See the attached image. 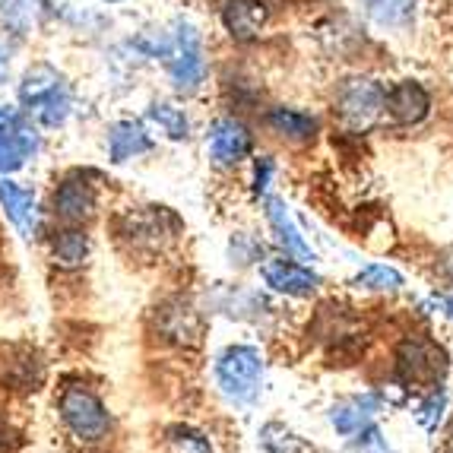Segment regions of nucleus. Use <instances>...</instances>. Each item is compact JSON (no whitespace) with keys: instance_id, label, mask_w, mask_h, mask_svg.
<instances>
[{"instance_id":"nucleus-1","label":"nucleus","mask_w":453,"mask_h":453,"mask_svg":"<svg viewBox=\"0 0 453 453\" xmlns=\"http://www.w3.org/2000/svg\"><path fill=\"white\" fill-rule=\"evenodd\" d=\"M61 418L73 431V438H80L83 444H98L111 431L108 409L102 406L96 393L83 390V387H73L61 396Z\"/></svg>"},{"instance_id":"nucleus-2","label":"nucleus","mask_w":453,"mask_h":453,"mask_svg":"<svg viewBox=\"0 0 453 453\" xmlns=\"http://www.w3.org/2000/svg\"><path fill=\"white\" fill-rule=\"evenodd\" d=\"M216 378H219L222 390L238 403H250L260 390V378H264V362H260L257 349L250 346H232L226 349V356L216 365Z\"/></svg>"},{"instance_id":"nucleus-3","label":"nucleus","mask_w":453,"mask_h":453,"mask_svg":"<svg viewBox=\"0 0 453 453\" xmlns=\"http://www.w3.org/2000/svg\"><path fill=\"white\" fill-rule=\"evenodd\" d=\"M396 371H400V380L409 387H431L444 378L447 371V356L444 349H438L434 342L418 340V336H409L396 349Z\"/></svg>"},{"instance_id":"nucleus-4","label":"nucleus","mask_w":453,"mask_h":453,"mask_svg":"<svg viewBox=\"0 0 453 453\" xmlns=\"http://www.w3.org/2000/svg\"><path fill=\"white\" fill-rule=\"evenodd\" d=\"M384 89L374 80H346L336 105H340V114L352 127H368L384 108Z\"/></svg>"},{"instance_id":"nucleus-5","label":"nucleus","mask_w":453,"mask_h":453,"mask_svg":"<svg viewBox=\"0 0 453 453\" xmlns=\"http://www.w3.org/2000/svg\"><path fill=\"white\" fill-rule=\"evenodd\" d=\"M51 210L67 226H80V222L92 219V212H96V188L83 181V174H73V178L58 184Z\"/></svg>"},{"instance_id":"nucleus-6","label":"nucleus","mask_w":453,"mask_h":453,"mask_svg":"<svg viewBox=\"0 0 453 453\" xmlns=\"http://www.w3.org/2000/svg\"><path fill=\"white\" fill-rule=\"evenodd\" d=\"M159 330L165 340L181 342V346H196L203 336V320L188 302H168L159 308Z\"/></svg>"},{"instance_id":"nucleus-7","label":"nucleus","mask_w":453,"mask_h":453,"mask_svg":"<svg viewBox=\"0 0 453 453\" xmlns=\"http://www.w3.org/2000/svg\"><path fill=\"white\" fill-rule=\"evenodd\" d=\"M250 152V134L244 124L232 121V118H226V121H216L210 130V156L219 165H232V162L244 159Z\"/></svg>"},{"instance_id":"nucleus-8","label":"nucleus","mask_w":453,"mask_h":453,"mask_svg":"<svg viewBox=\"0 0 453 453\" xmlns=\"http://www.w3.org/2000/svg\"><path fill=\"white\" fill-rule=\"evenodd\" d=\"M384 102H387V108H390L393 121L406 124V127L409 124L425 121V114H428V108H431V98H428V92H425V86L412 83V80L393 86Z\"/></svg>"},{"instance_id":"nucleus-9","label":"nucleus","mask_w":453,"mask_h":453,"mask_svg":"<svg viewBox=\"0 0 453 453\" xmlns=\"http://www.w3.org/2000/svg\"><path fill=\"white\" fill-rule=\"evenodd\" d=\"M266 4L264 0H228L222 10V23L238 42H250L266 23Z\"/></svg>"},{"instance_id":"nucleus-10","label":"nucleus","mask_w":453,"mask_h":453,"mask_svg":"<svg viewBox=\"0 0 453 453\" xmlns=\"http://www.w3.org/2000/svg\"><path fill=\"white\" fill-rule=\"evenodd\" d=\"M264 280L270 282L276 292L286 295H308L318 288V276L302 264H292V260H270L264 266Z\"/></svg>"},{"instance_id":"nucleus-11","label":"nucleus","mask_w":453,"mask_h":453,"mask_svg":"<svg viewBox=\"0 0 453 453\" xmlns=\"http://www.w3.org/2000/svg\"><path fill=\"white\" fill-rule=\"evenodd\" d=\"M0 203H4V212L7 219L13 222L23 234L35 232V196L26 188L13 181H0Z\"/></svg>"},{"instance_id":"nucleus-12","label":"nucleus","mask_w":453,"mask_h":453,"mask_svg":"<svg viewBox=\"0 0 453 453\" xmlns=\"http://www.w3.org/2000/svg\"><path fill=\"white\" fill-rule=\"evenodd\" d=\"M380 400L378 396H358V400H346L340 403V406L333 409V425H336V431L340 434H356V431L368 428L371 416L378 412Z\"/></svg>"},{"instance_id":"nucleus-13","label":"nucleus","mask_w":453,"mask_h":453,"mask_svg":"<svg viewBox=\"0 0 453 453\" xmlns=\"http://www.w3.org/2000/svg\"><path fill=\"white\" fill-rule=\"evenodd\" d=\"M266 219H270L276 238L286 244V250L298 254L302 260H314V254H311V248L304 244L302 234H298V228H295L292 216H288V210H286V203H282V200H270V203H266Z\"/></svg>"},{"instance_id":"nucleus-14","label":"nucleus","mask_w":453,"mask_h":453,"mask_svg":"<svg viewBox=\"0 0 453 453\" xmlns=\"http://www.w3.org/2000/svg\"><path fill=\"white\" fill-rule=\"evenodd\" d=\"M86 254H89V238L80 228H64V232H54L51 238V257L64 270H73V266H83Z\"/></svg>"},{"instance_id":"nucleus-15","label":"nucleus","mask_w":453,"mask_h":453,"mask_svg":"<svg viewBox=\"0 0 453 453\" xmlns=\"http://www.w3.org/2000/svg\"><path fill=\"white\" fill-rule=\"evenodd\" d=\"M172 76L178 80V86H188V89L203 80V58H200V48H196L194 29H184V35H181V54L174 58Z\"/></svg>"},{"instance_id":"nucleus-16","label":"nucleus","mask_w":453,"mask_h":453,"mask_svg":"<svg viewBox=\"0 0 453 453\" xmlns=\"http://www.w3.org/2000/svg\"><path fill=\"white\" fill-rule=\"evenodd\" d=\"M108 150H111L114 162H127L130 156H136V152L150 150V136H146V130L140 127V124L124 121L111 130V136H108Z\"/></svg>"},{"instance_id":"nucleus-17","label":"nucleus","mask_w":453,"mask_h":453,"mask_svg":"<svg viewBox=\"0 0 453 453\" xmlns=\"http://www.w3.org/2000/svg\"><path fill=\"white\" fill-rule=\"evenodd\" d=\"M270 124L273 130H280L288 140H311V136L318 134V121L302 111H292V108H273Z\"/></svg>"},{"instance_id":"nucleus-18","label":"nucleus","mask_w":453,"mask_h":453,"mask_svg":"<svg viewBox=\"0 0 453 453\" xmlns=\"http://www.w3.org/2000/svg\"><path fill=\"white\" fill-rule=\"evenodd\" d=\"M42 7H45V0H0V19L23 35L29 26H35Z\"/></svg>"},{"instance_id":"nucleus-19","label":"nucleus","mask_w":453,"mask_h":453,"mask_svg":"<svg viewBox=\"0 0 453 453\" xmlns=\"http://www.w3.org/2000/svg\"><path fill=\"white\" fill-rule=\"evenodd\" d=\"M260 441H264V447L270 453H308L311 450L302 438H295L292 431H286L282 425H266Z\"/></svg>"},{"instance_id":"nucleus-20","label":"nucleus","mask_w":453,"mask_h":453,"mask_svg":"<svg viewBox=\"0 0 453 453\" xmlns=\"http://www.w3.org/2000/svg\"><path fill=\"white\" fill-rule=\"evenodd\" d=\"M352 286L356 288H400L403 276L396 270H390V266H368V270H362L356 280H352Z\"/></svg>"},{"instance_id":"nucleus-21","label":"nucleus","mask_w":453,"mask_h":453,"mask_svg":"<svg viewBox=\"0 0 453 453\" xmlns=\"http://www.w3.org/2000/svg\"><path fill=\"white\" fill-rule=\"evenodd\" d=\"M168 444L174 453H212L210 441L194 428H172L168 431Z\"/></svg>"},{"instance_id":"nucleus-22","label":"nucleus","mask_w":453,"mask_h":453,"mask_svg":"<svg viewBox=\"0 0 453 453\" xmlns=\"http://www.w3.org/2000/svg\"><path fill=\"white\" fill-rule=\"evenodd\" d=\"M374 16L378 23L400 26L412 16V0H374Z\"/></svg>"},{"instance_id":"nucleus-23","label":"nucleus","mask_w":453,"mask_h":453,"mask_svg":"<svg viewBox=\"0 0 453 453\" xmlns=\"http://www.w3.org/2000/svg\"><path fill=\"white\" fill-rule=\"evenodd\" d=\"M152 121L159 124L162 130H165L168 136H174V140H181V136H188V121H184L181 111H174L172 105H156L152 108Z\"/></svg>"},{"instance_id":"nucleus-24","label":"nucleus","mask_w":453,"mask_h":453,"mask_svg":"<svg viewBox=\"0 0 453 453\" xmlns=\"http://www.w3.org/2000/svg\"><path fill=\"white\" fill-rule=\"evenodd\" d=\"M444 403H447L444 393H434V396H431V400L422 406V412H418V422H422L425 428H434V425H438V418H441V409H444Z\"/></svg>"},{"instance_id":"nucleus-25","label":"nucleus","mask_w":453,"mask_h":453,"mask_svg":"<svg viewBox=\"0 0 453 453\" xmlns=\"http://www.w3.org/2000/svg\"><path fill=\"white\" fill-rule=\"evenodd\" d=\"M270 174H273V162L260 159L257 162V194H264V190L270 188Z\"/></svg>"},{"instance_id":"nucleus-26","label":"nucleus","mask_w":453,"mask_h":453,"mask_svg":"<svg viewBox=\"0 0 453 453\" xmlns=\"http://www.w3.org/2000/svg\"><path fill=\"white\" fill-rule=\"evenodd\" d=\"M10 438H13V434H10V428H7V425H0V453L13 447V441H10Z\"/></svg>"},{"instance_id":"nucleus-27","label":"nucleus","mask_w":453,"mask_h":453,"mask_svg":"<svg viewBox=\"0 0 453 453\" xmlns=\"http://www.w3.org/2000/svg\"><path fill=\"white\" fill-rule=\"evenodd\" d=\"M441 304H444V311L450 314V320H453V298H441Z\"/></svg>"},{"instance_id":"nucleus-28","label":"nucleus","mask_w":453,"mask_h":453,"mask_svg":"<svg viewBox=\"0 0 453 453\" xmlns=\"http://www.w3.org/2000/svg\"><path fill=\"white\" fill-rule=\"evenodd\" d=\"M4 73H7V58H4V51H0V80H4Z\"/></svg>"},{"instance_id":"nucleus-29","label":"nucleus","mask_w":453,"mask_h":453,"mask_svg":"<svg viewBox=\"0 0 453 453\" xmlns=\"http://www.w3.org/2000/svg\"><path fill=\"white\" fill-rule=\"evenodd\" d=\"M444 453H453V428H450V434H447V444H444Z\"/></svg>"}]
</instances>
